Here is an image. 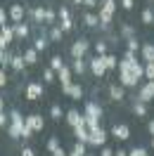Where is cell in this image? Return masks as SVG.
<instances>
[{
  "mask_svg": "<svg viewBox=\"0 0 154 156\" xmlns=\"http://www.w3.org/2000/svg\"><path fill=\"white\" fill-rule=\"evenodd\" d=\"M83 5H86V7H90V10H93V7H97L100 2H97V0H83Z\"/></svg>",
  "mask_w": 154,
  "mask_h": 156,
  "instance_id": "cell-52",
  "label": "cell"
},
{
  "mask_svg": "<svg viewBox=\"0 0 154 156\" xmlns=\"http://www.w3.org/2000/svg\"><path fill=\"white\" fill-rule=\"evenodd\" d=\"M69 97L74 99V102L83 99V88H81V85H74V83H71V90H69Z\"/></svg>",
  "mask_w": 154,
  "mask_h": 156,
  "instance_id": "cell-31",
  "label": "cell"
},
{
  "mask_svg": "<svg viewBox=\"0 0 154 156\" xmlns=\"http://www.w3.org/2000/svg\"><path fill=\"white\" fill-rule=\"evenodd\" d=\"M119 83H121L123 88H135L140 80H138V78L128 71V69H119Z\"/></svg>",
  "mask_w": 154,
  "mask_h": 156,
  "instance_id": "cell-12",
  "label": "cell"
},
{
  "mask_svg": "<svg viewBox=\"0 0 154 156\" xmlns=\"http://www.w3.org/2000/svg\"><path fill=\"white\" fill-rule=\"evenodd\" d=\"M26 99H31V102L43 99V85L40 83H29L26 85Z\"/></svg>",
  "mask_w": 154,
  "mask_h": 156,
  "instance_id": "cell-14",
  "label": "cell"
},
{
  "mask_svg": "<svg viewBox=\"0 0 154 156\" xmlns=\"http://www.w3.org/2000/svg\"><path fill=\"white\" fill-rule=\"evenodd\" d=\"M14 38H17V40L29 38V24H26V21H19V24H14Z\"/></svg>",
  "mask_w": 154,
  "mask_h": 156,
  "instance_id": "cell-17",
  "label": "cell"
},
{
  "mask_svg": "<svg viewBox=\"0 0 154 156\" xmlns=\"http://www.w3.org/2000/svg\"><path fill=\"white\" fill-rule=\"evenodd\" d=\"M0 111H5V99L0 97Z\"/></svg>",
  "mask_w": 154,
  "mask_h": 156,
  "instance_id": "cell-56",
  "label": "cell"
},
{
  "mask_svg": "<svg viewBox=\"0 0 154 156\" xmlns=\"http://www.w3.org/2000/svg\"><path fill=\"white\" fill-rule=\"evenodd\" d=\"M145 78H147V80H154V62L145 64Z\"/></svg>",
  "mask_w": 154,
  "mask_h": 156,
  "instance_id": "cell-43",
  "label": "cell"
},
{
  "mask_svg": "<svg viewBox=\"0 0 154 156\" xmlns=\"http://www.w3.org/2000/svg\"><path fill=\"white\" fill-rule=\"evenodd\" d=\"M126 48H128V52H138V50H142V43L135 38H126Z\"/></svg>",
  "mask_w": 154,
  "mask_h": 156,
  "instance_id": "cell-29",
  "label": "cell"
},
{
  "mask_svg": "<svg viewBox=\"0 0 154 156\" xmlns=\"http://www.w3.org/2000/svg\"><path fill=\"white\" fill-rule=\"evenodd\" d=\"M152 149H154V137H152Z\"/></svg>",
  "mask_w": 154,
  "mask_h": 156,
  "instance_id": "cell-58",
  "label": "cell"
},
{
  "mask_svg": "<svg viewBox=\"0 0 154 156\" xmlns=\"http://www.w3.org/2000/svg\"><path fill=\"white\" fill-rule=\"evenodd\" d=\"M133 114H135L138 118L147 116V104H145V102H140V99H135V102H133Z\"/></svg>",
  "mask_w": 154,
  "mask_h": 156,
  "instance_id": "cell-28",
  "label": "cell"
},
{
  "mask_svg": "<svg viewBox=\"0 0 154 156\" xmlns=\"http://www.w3.org/2000/svg\"><path fill=\"white\" fill-rule=\"evenodd\" d=\"M119 2H121L123 10H133V5H135V0H119Z\"/></svg>",
  "mask_w": 154,
  "mask_h": 156,
  "instance_id": "cell-48",
  "label": "cell"
},
{
  "mask_svg": "<svg viewBox=\"0 0 154 156\" xmlns=\"http://www.w3.org/2000/svg\"><path fill=\"white\" fill-rule=\"evenodd\" d=\"M48 43H50V38H48V36H38V38L33 40V48L38 50V52H43V50L48 48Z\"/></svg>",
  "mask_w": 154,
  "mask_h": 156,
  "instance_id": "cell-33",
  "label": "cell"
},
{
  "mask_svg": "<svg viewBox=\"0 0 154 156\" xmlns=\"http://www.w3.org/2000/svg\"><path fill=\"white\" fill-rule=\"evenodd\" d=\"M135 99H140V102H154V80H147V83H142L140 88H138V97Z\"/></svg>",
  "mask_w": 154,
  "mask_h": 156,
  "instance_id": "cell-4",
  "label": "cell"
},
{
  "mask_svg": "<svg viewBox=\"0 0 154 156\" xmlns=\"http://www.w3.org/2000/svg\"><path fill=\"white\" fill-rule=\"evenodd\" d=\"M140 52H142V64H149V62H154V43H145Z\"/></svg>",
  "mask_w": 154,
  "mask_h": 156,
  "instance_id": "cell-18",
  "label": "cell"
},
{
  "mask_svg": "<svg viewBox=\"0 0 154 156\" xmlns=\"http://www.w3.org/2000/svg\"><path fill=\"white\" fill-rule=\"evenodd\" d=\"M86 126L88 130H95V128H100V118H102V107L97 104V102H88L86 104Z\"/></svg>",
  "mask_w": 154,
  "mask_h": 156,
  "instance_id": "cell-2",
  "label": "cell"
},
{
  "mask_svg": "<svg viewBox=\"0 0 154 156\" xmlns=\"http://www.w3.org/2000/svg\"><path fill=\"white\" fill-rule=\"evenodd\" d=\"M7 14H10L12 24H19V21H24V17H26V7H24L21 2H12L10 10H7Z\"/></svg>",
  "mask_w": 154,
  "mask_h": 156,
  "instance_id": "cell-5",
  "label": "cell"
},
{
  "mask_svg": "<svg viewBox=\"0 0 154 156\" xmlns=\"http://www.w3.org/2000/svg\"><path fill=\"white\" fill-rule=\"evenodd\" d=\"M83 21H86V26H90V29H97V26H100V17L93 14V12H86V14H83Z\"/></svg>",
  "mask_w": 154,
  "mask_h": 156,
  "instance_id": "cell-26",
  "label": "cell"
},
{
  "mask_svg": "<svg viewBox=\"0 0 154 156\" xmlns=\"http://www.w3.org/2000/svg\"><path fill=\"white\" fill-rule=\"evenodd\" d=\"M21 55H24V59H26V64H29V66L38 64V50H36V48H26Z\"/></svg>",
  "mask_w": 154,
  "mask_h": 156,
  "instance_id": "cell-20",
  "label": "cell"
},
{
  "mask_svg": "<svg viewBox=\"0 0 154 156\" xmlns=\"http://www.w3.org/2000/svg\"><path fill=\"white\" fill-rule=\"evenodd\" d=\"M105 66H107V71H112V69L119 66V59L114 55H105Z\"/></svg>",
  "mask_w": 154,
  "mask_h": 156,
  "instance_id": "cell-36",
  "label": "cell"
},
{
  "mask_svg": "<svg viewBox=\"0 0 154 156\" xmlns=\"http://www.w3.org/2000/svg\"><path fill=\"white\" fill-rule=\"evenodd\" d=\"M19 156H36V154H33V149H31V147H24Z\"/></svg>",
  "mask_w": 154,
  "mask_h": 156,
  "instance_id": "cell-51",
  "label": "cell"
},
{
  "mask_svg": "<svg viewBox=\"0 0 154 156\" xmlns=\"http://www.w3.org/2000/svg\"><path fill=\"white\" fill-rule=\"evenodd\" d=\"M55 21H57V12L55 10H45V24H52V26H55Z\"/></svg>",
  "mask_w": 154,
  "mask_h": 156,
  "instance_id": "cell-41",
  "label": "cell"
},
{
  "mask_svg": "<svg viewBox=\"0 0 154 156\" xmlns=\"http://www.w3.org/2000/svg\"><path fill=\"white\" fill-rule=\"evenodd\" d=\"M140 21H142V24H154V10H152V7H145V10H142Z\"/></svg>",
  "mask_w": 154,
  "mask_h": 156,
  "instance_id": "cell-30",
  "label": "cell"
},
{
  "mask_svg": "<svg viewBox=\"0 0 154 156\" xmlns=\"http://www.w3.org/2000/svg\"><path fill=\"white\" fill-rule=\"evenodd\" d=\"M2 85H7V73H5V69H0V88Z\"/></svg>",
  "mask_w": 154,
  "mask_h": 156,
  "instance_id": "cell-49",
  "label": "cell"
},
{
  "mask_svg": "<svg viewBox=\"0 0 154 156\" xmlns=\"http://www.w3.org/2000/svg\"><path fill=\"white\" fill-rule=\"evenodd\" d=\"M31 135H33V130H31V128L26 126V123H24V128H21V137H24V140H29Z\"/></svg>",
  "mask_w": 154,
  "mask_h": 156,
  "instance_id": "cell-46",
  "label": "cell"
},
{
  "mask_svg": "<svg viewBox=\"0 0 154 156\" xmlns=\"http://www.w3.org/2000/svg\"><path fill=\"white\" fill-rule=\"evenodd\" d=\"M52 156H69V154H67V151H64V149H62V147H59L57 151H52Z\"/></svg>",
  "mask_w": 154,
  "mask_h": 156,
  "instance_id": "cell-53",
  "label": "cell"
},
{
  "mask_svg": "<svg viewBox=\"0 0 154 156\" xmlns=\"http://www.w3.org/2000/svg\"><path fill=\"white\" fill-rule=\"evenodd\" d=\"M64 121H67L71 128H81V126H86V114H78L76 109H69Z\"/></svg>",
  "mask_w": 154,
  "mask_h": 156,
  "instance_id": "cell-10",
  "label": "cell"
},
{
  "mask_svg": "<svg viewBox=\"0 0 154 156\" xmlns=\"http://www.w3.org/2000/svg\"><path fill=\"white\" fill-rule=\"evenodd\" d=\"M88 69H90V71H93V73H95L97 78H102L107 73V66H105V57H93V59H88Z\"/></svg>",
  "mask_w": 154,
  "mask_h": 156,
  "instance_id": "cell-7",
  "label": "cell"
},
{
  "mask_svg": "<svg viewBox=\"0 0 154 156\" xmlns=\"http://www.w3.org/2000/svg\"><path fill=\"white\" fill-rule=\"evenodd\" d=\"M71 2H74V5H83V0H71Z\"/></svg>",
  "mask_w": 154,
  "mask_h": 156,
  "instance_id": "cell-57",
  "label": "cell"
},
{
  "mask_svg": "<svg viewBox=\"0 0 154 156\" xmlns=\"http://www.w3.org/2000/svg\"><path fill=\"white\" fill-rule=\"evenodd\" d=\"M50 116L55 118V121H59V118H64L67 114H64V109L59 107V104H52V107H50Z\"/></svg>",
  "mask_w": 154,
  "mask_h": 156,
  "instance_id": "cell-35",
  "label": "cell"
},
{
  "mask_svg": "<svg viewBox=\"0 0 154 156\" xmlns=\"http://www.w3.org/2000/svg\"><path fill=\"white\" fill-rule=\"evenodd\" d=\"M7 123H10V114H5V111H0V126L5 128Z\"/></svg>",
  "mask_w": 154,
  "mask_h": 156,
  "instance_id": "cell-47",
  "label": "cell"
},
{
  "mask_svg": "<svg viewBox=\"0 0 154 156\" xmlns=\"http://www.w3.org/2000/svg\"><path fill=\"white\" fill-rule=\"evenodd\" d=\"M88 50H90V40L78 38V40H74V45H71V57L74 59H86Z\"/></svg>",
  "mask_w": 154,
  "mask_h": 156,
  "instance_id": "cell-3",
  "label": "cell"
},
{
  "mask_svg": "<svg viewBox=\"0 0 154 156\" xmlns=\"http://www.w3.org/2000/svg\"><path fill=\"white\" fill-rule=\"evenodd\" d=\"M12 40H17L14 38V24H7V26L0 29V50H7Z\"/></svg>",
  "mask_w": 154,
  "mask_h": 156,
  "instance_id": "cell-6",
  "label": "cell"
},
{
  "mask_svg": "<svg viewBox=\"0 0 154 156\" xmlns=\"http://www.w3.org/2000/svg\"><path fill=\"white\" fill-rule=\"evenodd\" d=\"M100 149H102V151H100V156H114V151H112L109 147H100Z\"/></svg>",
  "mask_w": 154,
  "mask_h": 156,
  "instance_id": "cell-50",
  "label": "cell"
},
{
  "mask_svg": "<svg viewBox=\"0 0 154 156\" xmlns=\"http://www.w3.org/2000/svg\"><path fill=\"white\" fill-rule=\"evenodd\" d=\"M74 135H76L78 142H86V144H88V140H90V130H88V126H81V128H74Z\"/></svg>",
  "mask_w": 154,
  "mask_h": 156,
  "instance_id": "cell-23",
  "label": "cell"
},
{
  "mask_svg": "<svg viewBox=\"0 0 154 156\" xmlns=\"http://www.w3.org/2000/svg\"><path fill=\"white\" fill-rule=\"evenodd\" d=\"M112 137H116V140H121V142H123V140L130 137V128L126 126V123H119V126L112 128Z\"/></svg>",
  "mask_w": 154,
  "mask_h": 156,
  "instance_id": "cell-15",
  "label": "cell"
},
{
  "mask_svg": "<svg viewBox=\"0 0 154 156\" xmlns=\"http://www.w3.org/2000/svg\"><path fill=\"white\" fill-rule=\"evenodd\" d=\"M152 2H154V0H152Z\"/></svg>",
  "mask_w": 154,
  "mask_h": 156,
  "instance_id": "cell-61",
  "label": "cell"
},
{
  "mask_svg": "<svg viewBox=\"0 0 154 156\" xmlns=\"http://www.w3.org/2000/svg\"><path fill=\"white\" fill-rule=\"evenodd\" d=\"M114 12H116V0H102L100 2V29L102 31H112V19H114Z\"/></svg>",
  "mask_w": 154,
  "mask_h": 156,
  "instance_id": "cell-1",
  "label": "cell"
},
{
  "mask_svg": "<svg viewBox=\"0 0 154 156\" xmlns=\"http://www.w3.org/2000/svg\"><path fill=\"white\" fill-rule=\"evenodd\" d=\"M109 97L114 99V102H121L126 97V88L123 85H109Z\"/></svg>",
  "mask_w": 154,
  "mask_h": 156,
  "instance_id": "cell-19",
  "label": "cell"
},
{
  "mask_svg": "<svg viewBox=\"0 0 154 156\" xmlns=\"http://www.w3.org/2000/svg\"><path fill=\"white\" fill-rule=\"evenodd\" d=\"M121 36H123V38H133V36H135V29L130 26V24H121Z\"/></svg>",
  "mask_w": 154,
  "mask_h": 156,
  "instance_id": "cell-38",
  "label": "cell"
},
{
  "mask_svg": "<svg viewBox=\"0 0 154 156\" xmlns=\"http://www.w3.org/2000/svg\"><path fill=\"white\" fill-rule=\"evenodd\" d=\"M12 57L10 50H0V69H12Z\"/></svg>",
  "mask_w": 154,
  "mask_h": 156,
  "instance_id": "cell-21",
  "label": "cell"
},
{
  "mask_svg": "<svg viewBox=\"0 0 154 156\" xmlns=\"http://www.w3.org/2000/svg\"><path fill=\"white\" fill-rule=\"evenodd\" d=\"M57 76H59V85H62V92H64V95H69V90H71V76H74V71H71V69L64 64V69L59 71Z\"/></svg>",
  "mask_w": 154,
  "mask_h": 156,
  "instance_id": "cell-9",
  "label": "cell"
},
{
  "mask_svg": "<svg viewBox=\"0 0 154 156\" xmlns=\"http://www.w3.org/2000/svg\"><path fill=\"white\" fill-rule=\"evenodd\" d=\"M128 156H147V151H145L142 147H138V149H130V151H128Z\"/></svg>",
  "mask_w": 154,
  "mask_h": 156,
  "instance_id": "cell-45",
  "label": "cell"
},
{
  "mask_svg": "<svg viewBox=\"0 0 154 156\" xmlns=\"http://www.w3.org/2000/svg\"><path fill=\"white\" fill-rule=\"evenodd\" d=\"M21 128H24V123H10V126H7V135H10L12 140H19L21 137Z\"/></svg>",
  "mask_w": 154,
  "mask_h": 156,
  "instance_id": "cell-25",
  "label": "cell"
},
{
  "mask_svg": "<svg viewBox=\"0 0 154 156\" xmlns=\"http://www.w3.org/2000/svg\"><path fill=\"white\" fill-rule=\"evenodd\" d=\"M62 36H64L62 26H52V29H50V36H48V38L52 40V43H59V40H62Z\"/></svg>",
  "mask_w": 154,
  "mask_h": 156,
  "instance_id": "cell-32",
  "label": "cell"
},
{
  "mask_svg": "<svg viewBox=\"0 0 154 156\" xmlns=\"http://www.w3.org/2000/svg\"><path fill=\"white\" fill-rule=\"evenodd\" d=\"M107 130L105 128H95V130H90V140H88V144L93 147H105L107 144Z\"/></svg>",
  "mask_w": 154,
  "mask_h": 156,
  "instance_id": "cell-8",
  "label": "cell"
},
{
  "mask_svg": "<svg viewBox=\"0 0 154 156\" xmlns=\"http://www.w3.org/2000/svg\"><path fill=\"white\" fill-rule=\"evenodd\" d=\"M114 156H128V151H123V149H119V151H114Z\"/></svg>",
  "mask_w": 154,
  "mask_h": 156,
  "instance_id": "cell-55",
  "label": "cell"
},
{
  "mask_svg": "<svg viewBox=\"0 0 154 156\" xmlns=\"http://www.w3.org/2000/svg\"><path fill=\"white\" fill-rule=\"evenodd\" d=\"M86 147H88L86 142H78V140H76V147L69 151V156H86Z\"/></svg>",
  "mask_w": 154,
  "mask_h": 156,
  "instance_id": "cell-34",
  "label": "cell"
},
{
  "mask_svg": "<svg viewBox=\"0 0 154 156\" xmlns=\"http://www.w3.org/2000/svg\"><path fill=\"white\" fill-rule=\"evenodd\" d=\"M59 26H62L64 33L74 29V19H71V12H69L67 7H59Z\"/></svg>",
  "mask_w": 154,
  "mask_h": 156,
  "instance_id": "cell-13",
  "label": "cell"
},
{
  "mask_svg": "<svg viewBox=\"0 0 154 156\" xmlns=\"http://www.w3.org/2000/svg\"><path fill=\"white\" fill-rule=\"evenodd\" d=\"M147 130H149V135L154 137V121H149V123H147Z\"/></svg>",
  "mask_w": 154,
  "mask_h": 156,
  "instance_id": "cell-54",
  "label": "cell"
},
{
  "mask_svg": "<svg viewBox=\"0 0 154 156\" xmlns=\"http://www.w3.org/2000/svg\"><path fill=\"white\" fill-rule=\"evenodd\" d=\"M7 24H10V14L0 7V29H2V26H7Z\"/></svg>",
  "mask_w": 154,
  "mask_h": 156,
  "instance_id": "cell-44",
  "label": "cell"
},
{
  "mask_svg": "<svg viewBox=\"0 0 154 156\" xmlns=\"http://www.w3.org/2000/svg\"><path fill=\"white\" fill-rule=\"evenodd\" d=\"M43 80H45V83H55V80H57V73H55L50 66L43 69Z\"/></svg>",
  "mask_w": 154,
  "mask_h": 156,
  "instance_id": "cell-37",
  "label": "cell"
},
{
  "mask_svg": "<svg viewBox=\"0 0 154 156\" xmlns=\"http://www.w3.org/2000/svg\"><path fill=\"white\" fill-rule=\"evenodd\" d=\"M50 69H52L55 73H59V71L64 69V59L59 57V55H52V57H50Z\"/></svg>",
  "mask_w": 154,
  "mask_h": 156,
  "instance_id": "cell-27",
  "label": "cell"
},
{
  "mask_svg": "<svg viewBox=\"0 0 154 156\" xmlns=\"http://www.w3.org/2000/svg\"><path fill=\"white\" fill-rule=\"evenodd\" d=\"M26 66H29V64H26L24 55H14V57H12V69H14L17 73H21V71H24Z\"/></svg>",
  "mask_w": 154,
  "mask_h": 156,
  "instance_id": "cell-22",
  "label": "cell"
},
{
  "mask_svg": "<svg viewBox=\"0 0 154 156\" xmlns=\"http://www.w3.org/2000/svg\"><path fill=\"white\" fill-rule=\"evenodd\" d=\"M24 123L33 130V133H40L43 128H45V121H43V116L40 114H31V116H24Z\"/></svg>",
  "mask_w": 154,
  "mask_h": 156,
  "instance_id": "cell-11",
  "label": "cell"
},
{
  "mask_svg": "<svg viewBox=\"0 0 154 156\" xmlns=\"http://www.w3.org/2000/svg\"><path fill=\"white\" fill-rule=\"evenodd\" d=\"M26 14L31 17L33 24H43L45 21V7H33V10H26Z\"/></svg>",
  "mask_w": 154,
  "mask_h": 156,
  "instance_id": "cell-16",
  "label": "cell"
},
{
  "mask_svg": "<svg viewBox=\"0 0 154 156\" xmlns=\"http://www.w3.org/2000/svg\"><path fill=\"white\" fill-rule=\"evenodd\" d=\"M95 52H97V57H105L107 55V40H97L95 43Z\"/></svg>",
  "mask_w": 154,
  "mask_h": 156,
  "instance_id": "cell-39",
  "label": "cell"
},
{
  "mask_svg": "<svg viewBox=\"0 0 154 156\" xmlns=\"http://www.w3.org/2000/svg\"><path fill=\"white\" fill-rule=\"evenodd\" d=\"M59 147H62V144H59V137H57V135H52V137L48 140V151H57Z\"/></svg>",
  "mask_w": 154,
  "mask_h": 156,
  "instance_id": "cell-40",
  "label": "cell"
},
{
  "mask_svg": "<svg viewBox=\"0 0 154 156\" xmlns=\"http://www.w3.org/2000/svg\"><path fill=\"white\" fill-rule=\"evenodd\" d=\"M10 123H24V116H21L17 109H12V111H10Z\"/></svg>",
  "mask_w": 154,
  "mask_h": 156,
  "instance_id": "cell-42",
  "label": "cell"
},
{
  "mask_svg": "<svg viewBox=\"0 0 154 156\" xmlns=\"http://www.w3.org/2000/svg\"><path fill=\"white\" fill-rule=\"evenodd\" d=\"M86 156H93V154H86Z\"/></svg>",
  "mask_w": 154,
  "mask_h": 156,
  "instance_id": "cell-59",
  "label": "cell"
},
{
  "mask_svg": "<svg viewBox=\"0 0 154 156\" xmlns=\"http://www.w3.org/2000/svg\"><path fill=\"white\" fill-rule=\"evenodd\" d=\"M152 10H154V7H152Z\"/></svg>",
  "mask_w": 154,
  "mask_h": 156,
  "instance_id": "cell-60",
  "label": "cell"
},
{
  "mask_svg": "<svg viewBox=\"0 0 154 156\" xmlns=\"http://www.w3.org/2000/svg\"><path fill=\"white\" fill-rule=\"evenodd\" d=\"M71 71H74V73H78V76H83V73L88 71V62H86V59H74Z\"/></svg>",
  "mask_w": 154,
  "mask_h": 156,
  "instance_id": "cell-24",
  "label": "cell"
}]
</instances>
